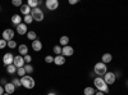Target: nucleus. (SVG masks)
Masks as SVG:
<instances>
[{
	"instance_id": "13",
	"label": "nucleus",
	"mask_w": 128,
	"mask_h": 95,
	"mask_svg": "<svg viewBox=\"0 0 128 95\" xmlns=\"http://www.w3.org/2000/svg\"><path fill=\"white\" fill-rule=\"evenodd\" d=\"M22 22H23V19H22V16H20V14H13L12 16V23L13 25L18 26V25H20Z\"/></svg>"
},
{
	"instance_id": "25",
	"label": "nucleus",
	"mask_w": 128,
	"mask_h": 95,
	"mask_svg": "<svg viewBox=\"0 0 128 95\" xmlns=\"http://www.w3.org/2000/svg\"><path fill=\"white\" fill-rule=\"evenodd\" d=\"M24 69H26L27 75H31V73H34V71H35V68H34V66H32V64H26L24 66Z\"/></svg>"
},
{
	"instance_id": "37",
	"label": "nucleus",
	"mask_w": 128,
	"mask_h": 95,
	"mask_svg": "<svg viewBox=\"0 0 128 95\" xmlns=\"http://www.w3.org/2000/svg\"><path fill=\"white\" fill-rule=\"evenodd\" d=\"M48 95H56V94H55V92H52V91H51V92H49Z\"/></svg>"
},
{
	"instance_id": "23",
	"label": "nucleus",
	"mask_w": 128,
	"mask_h": 95,
	"mask_svg": "<svg viewBox=\"0 0 128 95\" xmlns=\"http://www.w3.org/2000/svg\"><path fill=\"white\" fill-rule=\"evenodd\" d=\"M27 37H28V40H31V41L37 40V35H36L35 31H28V32H27Z\"/></svg>"
},
{
	"instance_id": "33",
	"label": "nucleus",
	"mask_w": 128,
	"mask_h": 95,
	"mask_svg": "<svg viewBox=\"0 0 128 95\" xmlns=\"http://www.w3.org/2000/svg\"><path fill=\"white\" fill-rule=\"evenodd\" d=\"M23 58H24V62H26V64H31V62H32V57H31L30 54L24 55Z\"/></svg>"
},
{
	"instance_id": "19",
	"label": "nucleus",
	"mask_w": 128,
	"mask_h": 95,
	"mask_svg": "<svg viewBox=\"0 0 128 95\" xmlns=\"http://www.w3.org/2000/svg\"><path fill=\"white\" fill-rule=\"evenodd\" d=\"M40 4H41V2H38V0H28V2H27V5H28L31 9L37 8Z\"/></svg>"
},
{
	"instance_id": "35",
	"label": "nucleus",
	"mask_w": 128,
	"mask_h": 95,
	"mask_svg": "<svg viewBox=\"0 0 128 95\" xmlns=\"http://www.w3.org/2000/svg\"><path fill=\"white\" fill-rule=\"evenodd\" d=\"M3 94H5V90H4V87L0 85V95H3Z\"/></svg>"
},
{
	"instance_id": "6",
	"label": "nucleus",
	"mask_w": 128,
	"mask_h": 95,
	"mask_svg": "<svg viewBox=\"0 0 128 95\" xmlns=\"http://www.w3.org/2000/svg\"><path fill=\"white\" fill-rule=\"evenodd\" d=\"M13 62H14V55L12 54V53H5L4 57H3L4 66L8 67V66H10V64H13Z\"/></svg>"
},
{
	"instance_id": "15",
	"label": "nucleus",
	"mask_w": 128,
	"mask_h": 95,
	"mask_svg": "<svg viewBox=\"0 0 128 95\" xmlns=\"http://www.w3.org/2000/svg\"><path fill=\"white\" fill-rule=\"evenodd\" d=\"M64 63H66V57H63V55H56V57H54V64H56V66H63Z\"/></svg>"
},
{
	"instance_id": "12",
	"label": "nucleus",
	"mask_w": 128,
	"mask_h": 95,
	"mask_svg": "<svg viewBox=\"0 0 128 95\" xmlns=\"http://www.w3.org/2000/svg\"><path fill=\"white\" fill-rule=\"evenodd\" d=\"M4 90H5V92H6V94L12 95V94L16 91V86L13 85L12 82H8L6 85H4Z\"/></svg>"
},
{
	"instance_id": "1",
	"label": "nucleus",
	"mask_w": 128,
	"mask_h": 95,
	"mask_svg": "<svg viewBox=\"0 0 128 95\" xmlns=\"http://www.w3.org/2000/svg\"><path fill=\"white\" fill-rule=\"evenodd\" d=\"M94 83H95V87L98 89L99 91H101L104 94H108L109 92V85L104 81L102 77H96L94 80Z\"/></svg>"
},
{
	"instance_id": "36",
	"label": "nucleus",
	"mask_w": 128,
	"mask_h": 95,
	"mask_svg": "<svg viewBox=\"0 0 128 95\" xmlns=\"http://www.w3.org/2000/svg\"><path fill=\"white\" fill-rule=\"evenodd\" d=\"M95 95H105V94H104V92H101V91H99V92H96Z\"/></svg>"
},
{
	"instance_id": "20",
	"label": "nucleus",
	"mask_w": 128,
	"mask_h": 95,
	"mask_svg": "<svg viewBox=\"0 0 128 95\" xmlns=\"http://www.w3.org/2000/svg\"><path fill=\"white\" fill-rule=\"evenodd\" d=\"M59 44H60L62 48H63V46H67V45L69 44V37H68V36H62V37L59 39Z\"/></svg>"
},
{
	"instance_id": "10",
	"label": "nucleus",
	"mask_w": 128,
	"mask_h": 95,
	"mask_svg": "<svg viewBox=\"0 0 128 95\" xmlns=\"http://www.w3.org/2000/svg\"><path fill=\"white\" fill-rule=\"evenodd\" d=\"M45 5L49 10H56L58 7H59V2L58 0H46Z\"/></svg>"
},
{
	"instance_id": "16",
	"label": "nucleus",
	"mask_w": 128,
	"mask_h": 95,
	"mask_svg": "<svg viewBox=\"0 0 128 95\" xmlns=\"http://www.w3.org/2000/svg\"><path fill=\"white\" fill-rule=\"evenodd\" d=\"M32 49H34L35 51H40L42 49V43H41L38 39L35 40V41H32Z\"/></svg>"
},
{
	"instance_id": "30",
	"label": "nucleus",
	"mask_w": 128,
	"mask_h": 95,
	"mask_svg": "<svg viewBox=\"0 0 128 95\" xmlns=\"http://www.w3.org/2000/svg\"><path fill=\"white\" fill-rule=\"evenodd\" d=\"M45 62L48 63V64H50V63H54V57H52V55H46V57H45Z\"/></svg>"
},
{
	"instance_id": "22",
	"label": "nucleus",
	"mask_w": 128,
	"mask_h": 95,
	"mask_svg": "<svg viewBox=\"0 0 128 95\" xmlns=\"http://www.w3.org/2000/svg\"><path fill=\"white\" fill-rule=\"evenodd\" d=\"M83 94H84V95H95V94H96V91H95V89H94V87L88 86V87H84Z\"/></svg>"
},
{
	"instance_id": "21",
	"label": "nucleus",
	"mask_w": 128,
	"mask_h": 95,
	"mask_svg": "<svg viewBox=\"0 0 128 95\" xmlns=\"http://www.w3.org/2000/svg\"><path fill=\"white\" fill-rule=\"evenodd\" d=\"M17 67L14 66V64H10V66H8L6 67V72L9 73V75H14V73H17Z\"/></svg>"
},
{
	"instance_id": "28",
	"label": "nucleus",
	"mask_w": 128,
	"mask_h": 95,
	"mask_svg": "<svg viewBox=\"0 0 128 95\" xmlns=\"http://www.w3.org/2000/svg\"><path fill=\"white\" fill-rule=\"evenodd\" d=\"M6 46H8V41H5L4 39H0V50L5 49Z\"/></svg>"
},
{
	"instance_id": "24",
	"label": "nucleus",
	"mask_w": 128,
	"mask_h": 95,
	"mask_svg": "<svg viewBox=\"0 0 128 95\" xmlns=\"http://www.w3.org/2000/svg\"><path fill=\"white\" fill-rule=\"evenodd\" d=\"M32 22H34V18H32V16H31V14H28V16H24V17H23V23L30 25V23H32Z\"/></svg>"
},
{
	"instance_id": "3",
	"label": "nucleus",
	"mask_w": 128,
	"mask_h": 95,
	"mask_svg": "<svg viewBox=\"0 0 128 95\" xmlns=\"http://www.w3.org/2000/svg\"><path fill=\"white\" fill-rule=\"evenodd\" d=\"M94 72H95V73H96V75H98L99 77L105 76V73L108 72V67H106L105 63L99 62V63H96V64H95V67H94Z\"/></svg>"
},
{
	"instance_id": "26",
	"label": "nucleus",
	"mask_w": 128,
	"mask_h": 95,
	"mask_svg": "<svg viewBox=\"0 0 128 95\" xmlns=\"http://www.w3.org/2000/svg\"><path fill=\"white\" fill-rule=\"evenodd\" d=\"M17 75H18L20 78L24 77V76L27 75V73H26V69H24V67H22V68H18V69H17Z\"/></svg>"
},
{
	"instance_id": "4",
	"label": "nucleus",
	"mask_w": 128,
	"mask_h": 95,
	"mask_svg": "<svg viewBox=\"0 0 128 95\" xmlns=\"http://www.w3.org/2000/svg\"><path fill=\"white\" fill-rule=\"evenodd\" d=\"M31 16H32V18H34V21H36V22H41V21H44V18H45L44 12H42L38 7L31 10Z\"/></svg>"
},
{
	"instance_id": "34",
	"label": "nucleus",
	"mask_w": 128,
	"mask_h": 95,
	"mask_svg": "<svg viewBox=\"0 0 128 95\" xmlns=\"http://www.w3.org/2000/svg\"><path fill=\"white\" fill-rule=\"evenodd\" d=\"M78 3V0H69V4L70 5H74V4H77Z\"/></svg>"
},
{
	"instance_id": "18",
	"label": "nucleus",
	"mask_w": 128,
	"mask_h": 95,
	"mask_svg": "<svg viewBox=\"0 0 128 95\" xmlns=\"http://www.w3.org/2000/svg\"><path fill=\"white\" fill-rule=\"evenodd\" d=\"M112 60H113V55H112V54H109V53H105V54L101 57V62H102V63H105V64L110 63Z\"/></svg>"
},
{
	"instance_id": "8",
	"label": "nucleus",
	"mask_w": 128,
	"mask_h": 95,
	"mask_svg": "<svg viewBox=\"0 0 128 95\" xmlns=\"http://www.w3.org/2000/svg\"><path fill=\"white\" fill-rule=\"evenodd\" d=\"M13 64L17 67V68H22L26 66V62H24V58L22 55H17L14 57V62H13Z\"/></svg>"
},
{
	"instance_id": "9",
	"label": "nucleus",
	"mask_w": 128,
	"mask_h": 95,
	"mask_svg": "<svg viewBox=\"0 0 128 95\" xmlns=\"http://www.w3.org/2000/svg\"><path fill=\"white\" fill-rule=\"evenodd\" d=\"M73 54H74V49L70 45L63 46V49H62V55L63 57H72Z\"/></svg>"
},
{
	"instance_id": "11",
	"label": "nucleus",
	"mask_w": 128,
	"mask_h": 95,
	"mask_svg": "<svg viewBox=\"0 0 128 95\" xmlns=\"http://www.w3.org/2000/svg\"><path fill=\"white\" fill-rule=\"evenodd\" d=\"M17 32L19 34V35H27V32H28V28H27V25L26 23H20V25H18L17 26Z\"/></svg>"
},
{
	"instance_id": "7",
	"label": "nucleus",
	"mask_w": 128,
	"mask_h": 95,
	"mask_svg": "<svg viewBox=\"0 0 128 95\" xmlns=\"http://www.w3.org/2000/svg\"><path fill=\"white\" fill-rule=\"evenodd\" d=\"M115 80H116L115 73H113V72H106V73H105L104 81L108 83V85H113V83H115Z\"/></svg>"
},
{
	"instance_id": "38",
	"label": "nucleus",
	"mask_w": 128,
	"mask_h": 95,
	"mask_svg": "<svg viewBox=\"0 0 128 95\" xmlns=\"http://www.w3.org/2000/svg\"><path fill=\"white\" fill-rule=\"evenodd\" d=\"M3 95H9V94H6V92H5V94H3Z\"/></svg>"
},
{
	"instance_id": "2",
	"label": "nucleus",
	"mask_w": 128,
	"mask_h": 95,
	"mask_svg": "<svg viewBox=\"0 0 128 95\" xmlns=\"http://www.w3.org/2000/svg\"><path fill=\"white\" fill-rule=\"evenodd\" d=\"M20 85H22L23 87H26V89H28V90H31V89H34V87H35L36 82H35V78L32 77V76L26 75L24 77L20 78Z\"/></svg>"
},
{
	"instance_id": "31",
	"label": "nucleus",
	"mask_w": 128,
	"mask_h": 95,
	"mask_svg": "<svg viewBox=\"0 0 128 95\" xmlns=\"http://www.w3.org/2000/svg\"><path fill=\"white\" fill-rule=\"evenodd\" d=\"M12 83H13V85H14L16 87H19V86H22V85H20V78H13Z\"/></svg>"
},
{
	"instance_id": "5",
	"label": "nucleus",
	"mask_w": 128,
	"mask_h": 95,
	"mask_svg": "<svg viewBox=\"0 0 128 95\" xmlns=\"http://www.w3.org/2000/svg\"><path fill=\"white\" fill-rule=\"evenodd\" d=\"M14 35H16V32H14L12 28H6V30L3 31V39H4L5 41L14 40Z\"/></svg>"
},
{
	"instance_id": "27",
	"label": "nucleus",
	"mask_w": 128,
	"mask_h": 95,
	"mask_svg": "<svg viewBox=\"0 0 128 95\" xmlns=\"http://www.w3.org/2000/svg\"><path fill=\"white\" fill-rule=\"evenodd\" d=\"M62 49H63V48H62L60 45H55L54 49H52V50H54V54H55V55H62Z\"/></svg>"
},
{
	"instance_id": "32",
	"label": "nucleus",
	"mask_w": 128,
	"mask_h": 95,
	"mask_svg": "<svg viewBox=\"0 0 128 95\" xmlns=\"http://www.w3.org/2000/svg\"><path fill=\"white\" fill-rule=\"evenodd\" d=\"M8 46L10 49H14V48H17V43H16L14 40H10V41H8Z\"/></svg>"
},
{
	"instance_id": "14",
	"label": "nucleus",
	"mask_w": 128,
	"mask_h": 95,
	"mask_svg": "<svg viewBox=\"0 0 128 95\" xmlns=\"http://www.w3.org/2000/svg\"><path fill=\"white\" fill-rule=\"evenodd\" d=\"M18 53H19V55H22V57L27 55V54H28V46H27L26 44L19 45V46H18Z\"/></svg>"
},
{
	"instance_id": "29",
	"label": "nucleus",
	"mask_w": 128,
	"mask_h": 95,
	"mask_svg": "<svg viewBox=\"0 0 128 95\" xmlns=\"http://www.w3.org/2000/svg\"><path fill=\"white\" fill-rule=\"evenodd\" d=\"M12 4L14 5V7H22L23 5V2H22V0H13V2H12Z\"/></svg>"
},
{
	"instance_id": "39",
	"label": "nucleus",
	"mask_w": 128,
	"mask_h": 95,
	"mask_svg": "<svg viewBox=\"0 0 128 95\" xmlns=\"http://www.w3.org/2000/svg\"><path fill=\"white\" fill-rule=\"evenodd\" d=\"M127 86H128V81H127Z\"/></svg>"
},
{
	"instance_id": "17",
	"label": "nucleus",
	"mask_w": 128,
	"mask_h": 95,
	"mask_svg": "<svg viewBox=\"0 0 128 95\" xmlns=\"http://www.w3.org/2000/svg\"><path fill=\"white\" fill-rule=\"evenodd\" d=\"M19 10H20V13H22L23 16H28V14H31V10H32V9H31L27 4H23L22 7L19 8Z\"/></svg>"
}]
</instances>
